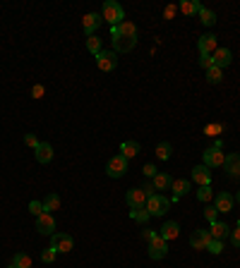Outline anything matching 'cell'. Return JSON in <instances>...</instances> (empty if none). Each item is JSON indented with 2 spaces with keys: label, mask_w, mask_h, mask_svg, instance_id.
I'll return each instance as SVG.
<instances>
[{
  "label": "cell",
  "mask_w": 240,
  "mask_h": 268,
  "mask_svg": "<svg viewBox=\"0 0 240 268\" xmlns=\"http://www.w3.org/2000/svg\"><path fill=\"white\" fill-rule=\"evenodd\" d=\"M101 17H103V22H108L111 27H118L120 22H125V10L115 0H106L103 10H101Z\"/></svg>",
  "instance_id": "obj_1"
},
{
  "label": "cell",
  "mask_w": 240,
  "mask_h": 268,
  "mask_svg": "<svg viewBox=\"0 0 240 268\" xmlns=\"http://www.w3.org/2000/svg\"><path fill=\"white\" fill-rule=\"evenodd\" d=\"M168 208H171V201H168L164 194H151V197L147 199V211L149 215H166Z\"/></svg>",
  "instance_id": "obj_2"
},
{
  "label": "cell",
  "mask_w": 240,
  "mask_h": 268,
  "mask_svg": "<svg viewBox=\"0 0 240 268\" xmlns=\"http://www.w3.org/2000/svg\"><path fill=\"white\" fill-rule=\"evenodd\" d=\"M125 173H128V158H125V156L118 153V156H113L111 161L106 163V175H108V178L120 179Z\"/></svg>",
  "instance_id": "obj_3"
},
{
  "label": "cell",
  "mask_w": 240,
  "mask_h": 268,
  "mask_svg": "<svg viewBox=\"0 0 240 268\" xmlns=\"http://www.w3.org/2000/svg\"><path fill=\"white\" fill-rule=\"evenodd\" d=\"M166 254H168V242L159 233H156L151 239H149V259L159 261V259H164Z\"/></svg>",
  "instance_id": "obj_4"
},
{
  "label": "cell",
  "mask_w": 240,
  "mask_h": 268,
  "mask_svg": "<svg viewBox=\"0 0 240 268\" xmlns=\"http://www.w3.org/2000/svg\"><path fill=\"white\" fill-rule=\"evenodd\" d=\"M202 165H206L209 170L211 168H223V161H226V153H223L221 149H216V146H209L206 151L202 153Z\"/></svg>",
  "instance_id": "obj_5"
},
{
  "label": "cell",
  "mask_w": 240,
  "mask_h": 268,
  "mask_svg": "<svg viewBox=\"0 0 240 268\" xmlns=\"http://www.w3.org/2000/svg\"><path fill=\"white\" fill-rule=\"evenodd\" d=\"M96 67L101 72H113L118 67V53L115 51H101L96 55Z\"/></svg>",
  "instance_id": "obj_6"
},
{
  "label": "cell",
  "mask_w": 240,
  "mask_h": 268,
  "mask_svg": "<svg viewBox=\"0 0 240 268\" xmlns=\"http://www.w3.org/2000/svg\"><path fill=\"white\" fill-rule=\"evenodd\" d=\"M51 247H53L56 251L68 254V251H72L74 239L70 237V235H65V233H56V235H51Z\"/></svg>",
  "instance_id": "obj_7"
},
{
  "label": "cell",
  "mask_w": 240,
  "mask_h": 268,
  "mask_svg": "<svg viewBox=\"0 0 240 268\" xmlns=\"http://www.w3.org/2000/svg\"><path fill=\"white\" fill-rule=\"evenodd\" d=\"M111 41H113V51H115V53H130V51L135 48V43H137V41H132V38L120 36L115 29H111Z\"/></svg>",
  "instance_id": "obj_8"
},
{
  "label": "cell",
  "mask_w": 240,
  "mask_h": 268,
  "mask_svg": "<svg viewBox=\"0 0 240 268\" xmlns=\"http://www.w3.org/2000/svg\"><path fill=\"white\" fill-rule=\"evenodd\" d=\"M147 192L139 187V189H130L128 194H125V201H128L130 208H142V206H147Z\"/></svg>",
  "instance_id": "obj_9"
},
{
  "label": "cell",
  "mask_w": 240,
  "mask_h": 268,
  "mask_svg": "<svg viewBox=\"0 0 240 268\" xmlns=\"http://www.w3.org/2000/svg\"><path fill=\"white\" fill-rule=\"evenodd\" d=\"M101 19L103 17H101L99 12H89V15H84V17H82V31H84L87 36H94V31L101 27Z\"/></svg>",
  "instance_id": "obj_10"
},
{
  "label": "cell",
  "mask_w": 240,
  "mask_h": 268,
  "mask_svg": "<svg viewBox=\"0 0 240 268\" xmlns=\"http://www.w3.org/2000/svg\"><path fill=\"white\" fill-rule=\"evenodd\" d=\"M223 170H226V175L231 179L240 178V156L238 153H228L226 156V161H223Z\"/></svg>",
  "instance_id": "obj_11"
},
{
  "label": "cell",
  "mask_w": 240,
  "mask_h": 268,
  "mask_svg": "<svg viewBox=\"0 0 240 268\" xmlns=\"http://www.w3.org/2000/svg\"><path fill=\"white\" fill-rule=\"evenodd\" d=\"M36 230L41 235H56V220L51 213H41L36 218Z\"/></svg>",
  "instance_id": "obj_12"
},
{
  "label": "cell",
  "mask_w": 240,
  "mask_h": 268,
  "mask_svg": "<svg viewBox=\"0 0 240 268\" xmlns=\"http://www.w3.org/2000/svg\"><path fill=\"white\" fill-rule=\"evenodd\" d=\"M209 242H211V235L209 230H195V233L190 235V244H192V249H206L209 247Z\"/></svg>",
  "instance_id": "obj_13"
},
{
  "label": "cell",
  "mask_w": 240,
  "mask_h": 268,
  "mask_svg": "<svg viewBox=\"0 0 240 268\" xmlns=\"http://www.w3.org/2000/svg\"><path fill=\"white\" fill-rule=\"evenodd\" d=\"M211 60H214V67L223 70V67H228V65L233 62V53H231L228 48H216L214 55H211Z\"/></svg>",
  "instance_id": "obj_14"
},
{
  "label": "cell",
  "mask_w": 240,
  "mask_h": 268,
  "mask_svg": "<svg viewBox=\"0 0 240 268\" xmlns=\"http://www.w3.org/2000/svg\"><path fill=\"white\" fill-rule=\"evenodd\" d=\"M192 182H197L200 187H209L211 184V173L206 165H195L192 168Z\"/></svg>",
  "instance_id": "obj_15"
},
{
  "label": "cell",
  "mask_w": 240,
  "mask_h": 268,
  "mask_svg": "<svg viewBox=\"0 0 240 268\" xmlns=\"http://www.w3.org/2000/svg\"><path fill=\"white\" fill-rule=\"evenodd\" d=\"M178 10L183 12L185 17H195V15L202 12V2L200 0H180L178 2Z\"/></svg>",
  "instance_id": "obj_16"
},
{
  "label": "cell",
  "mask_w": 240,
  "mask_h": 268,
  "mask_svg": "<svg viewBox=\"0 0 240 268\" xmlns=\"http://www.w3.org/2000/svg\"><path fill=\"white\" fill-rule=\"evenodd\" d=\"M197 46H200V55H214V51L219 48L216 46V36L214 34H204L200 41H197Z\"/></svg>",
  "instance_id": "obj_17"
},
{
  "label": "cell",
  "mask_w": 240,
  "mask_h": 268,
  "mask_svg": "<svg viewBox=\"0 0 240 268\" xmlns=\"http://www.w3.org/2000/svg\"><path fill=\"white\" fill-rule=\"evenodd\" d=\"M233 204H236V199L231 197L228 192H219L216 194V211L219 213H231L233 211Z\"/></svg>",
  "instance_id": "obj_18"
},
{
  "label": "cell",
  "mask_w": 240,
  "mask_h": 268,
  "mask_svg": "<svg viewBox=\"0 0 240 268\" xmlns=\"http://www.w3.org/2000/svg\"><path fill=\"white\" fill-rule=\"evenodd\" d=\"M159 235H161L166 242H171V239H178V235H180V225H178L175 220H166V223L161 225Z\"/></svg>",
  "instance_id": "obj_19"
},
{
  "label": "cell",
  "mask_w": 240,
  "mask_h": 268,
  "mask_svg": "<svg viewBox=\"0 0 240 268\" xmlns=\"http://www.w3.org/2000/svg\"><path fill=\"white\" fill-rule=\"evenodd\" d=\"M34 153H36V161L41 163V165H46V163L53 161V146H51L48 142H41V144H38Z\"/></svg>",
  "instance_id": "obj_20"
},
{
  "label": "cell",
  "mask_w": 240,
  "mask_h": 268,
  "mask_svg": "<svg viewBox=\"0 0 240 268\" xmlns=\"http://www.w3.org/2000/svg\"><path fill=\"white\" fill-rule=\"evenodd\" d=\"M111 29H115V31H118L120 36H125V38H132V41H137V38H139V31H137V27H135L132 22H128V19H125V22H120L118 27H111Z\"/></svg>",
  "instance_id": "obj_21"
},
{
  "label": "cell",
  "mask_w": 240,
  "mask_h": 268,
  "mask_svg": "<svg viewBox=\"0 0 240 268\" xmlns=\"http://www.w3.org/2000/svg\"><path fill=\"white\" fill-rule=\"evenodd\" d=\"M209 235H211V239H226L228 235H231V228L226 225V223H221V220H216V223H211L209 225Z\"/></svg>",
  "instance_id": "obj_22"
},
{
  "label": "cell",
  "mask_w": 240,
  "mask_h": 268,
  "mask_svg": "<svg viewBox=\"0 0 240 268\" xmlns=\"http://www.w3.org/2000/svg\"><path fill=\"white\" fill-rule=\"evenodd\" d=\"M171 182H173V179H171L168 173H156L154 179H151V184H154V189H156L159 194H161V192H166L168 187H171Z\"/></svg>",
  "instance_id": "obj_23"
},
{
  "label": "cell",
  "mask_w": 240,
  "mask_h": 268,
  "mask_svg": "<svg viewBox=\"0 0 240 268\" xmlns=\"http://www.w3.org/2000/svg\"><path fill=\"white\" fill-rule=\"evenodd\" d=\"M171 189H173V199L178 201V199H183L190 192V182L187 179H173L171 182Z\"/></svg>",
  "instance_id": "obj_24"
},
{
  "label": "cell",
  "mask_w": 240,
  "mask_h": 268,
  "mask_svg": "<svg viewBox=\"0 0 240 268\" xmlns=\"http://www.w3.org/2000/svg\"><path fill=\"white\" fill-rule=\"evenodd\" d=\"M139 151H142V146L137 142H123L120 146V156H125V158H135V156H139Z\"/></svg>",
  "instance_id": "obj_25"
},
{
  "label": "cell",
  "mask_w": 240,
  "mask_h": 268,
  "mask_svg": "<svg viewBox=\"0 0 240 268\" xmlns=\"http://www.w3.org/2000/svg\"><path fill=\"white\" fill-rule=\"evenodd\" d=\"M41 204H43V211H46V213H51V211H58V208H60V204H63V201H60L58 194H48V197L43 199Z\"/></svg>",
  "instance_id": "obj_26"
},
{
  "label": "cell",
  "mask_w": 240,
  "mask_h": 268,
  "mask_svg": "<svg viewBox=\"0 0 240 268\" xmlns=\"http://www.w3.org/2000/svg\"><path fill=\"white\" fill-rule=\"evenodd\" d=\"M171 153H173V146H171L168 142L156 144V156H159V161H168V158H171Z\"/></svg>",
  "instance_id": "obj_27"
},
{
  "label": "cell",
  "mask_w": 240,
  "mask_h": 268,
  "mask_svg": "<svg viewBox=\"0 0 240 268\" xmlns=\"http://www.w3.org/2000/svg\"><path fill=\"white\" fill-rule=\"evenodd\" d=\"M130 218H132V220H137V223H142V225H144V223H147V220H149V218H151V215H149L147 206H142V208H132V211H130Z\"/></svg>",
  "instance_id": "obj_28"
},
{
  "label": "cell",
  "mask_w": 240,
  "mask_h": 268,
  "mask_svg": "<svg viewBox=\"0 0 240 268\" xmlns=\"http://www.w3.org/2000/svg\"><path fill=\"white\" fill-rule=\"evenodd\" d=\"M200 19H202L204 27H214V24H216V12H214V10H209V7H202Z\"/></svg>",
  "instance_id": "obj_29"
},
{
  "label": "cell",
  "mask_w": 240,
  "mask_h": 268,
  "mask_svg": "<svg viewBox=\"0 0 240 268\" xmlns=\"http://www.w3.org/2000/svg\"><path fill=\"white\" fill-rule=\"evenodd\" d=\"M87 51L89 53H94V55H99L103 48H101V38L94 34V36H87Z\"/></svg>",
  "instance_id": "obj_30"
},
{
  "label": "cell",
  "mask_w": 240,
  "mask_h": 268,
  "mask_svg": "<svg viewBox=\"0 0 240 268\" xmlns=\"http://www.w3.org/2000/svg\"><path fill=\"white\" fill-rule=\"evenodd\" d=\"M221 79H223V70H219V67L206 70V82H209V84H219Z\"/></svg>",
  "instance_id": "obj_31"
},
{
  "label": "cell",
  "mask_w": 240,
  "mask_h": 268,
  "mask_svg": "<svg viewBox=\"0 0 240 268\" xmlns=\"http://www.w3.org/2000/svg\"><path fill=\"white\" fill-rule=\"evenodd\" d=\"M17 268H32V256L29 254H15V261H12Z\"/></svg>",
  "instance_id": "obj_32"
},
{
  "label": "cell",
  "mask_w": 240,
  "mask_h": 268,
  "mask_svg": "<svg viewBox=\"0 0 240 268\" xmlns=\"http://www.w3.org/2000/svg\"><path fill=\"white\" fill-rule=\"evenodd\" d=\"M56 254L58 251L53 249V247H48V249L41 251V261H43V264H53V261H56Z\"/></svg>",
  "instance_id": "obj_33"
},
{
  "label": "cell",
  "mask_w": 240,
  "mask_h": 268,
  "mask_svg": "<svg viewBox=\"0 0 240 268\" xmlns=\"http://www.w3.org/2000/svg\"><path fill=\"white\" fill-rule=\"evenodd\" d=\"M211 197H214V194H211V187H200V189H197V199L204 201V204L211 201Z\"/></svg>",
  "instance_id": "obj_34"
},
{
  "label": "cell",
  "mask_w": 240,
  "mask_h": 268,
  "mask_svg": "<svg viewBox=\"0 0 240 268\" xmlns=\"http://www.w3.org/2000/svg\"><path fill=\"white\" fill-rule=\"evenodd\" d=\"M216 213H219V211H216V206H206V208H204V218L209 220V225H211V223H216Z\"/></svg>",
  "instance_id": "obj_35"
},
{
  "label": "cell",
  "mask_w": 240,
  "mask_h": 268,
  "mask_svg": "<svg viewBox=\"0 0 240 268\" xmlns=\"http://www.w3.org/2000/svg\"><path fill=\"white\" fill-rule=\"evenodd\" d=\"M29 213L32 215H41V213H46V211H43V204H41V201H32V204H29Z\"/></svg>",
  "instance_id": "obj_36"
},
{
  "label": "cell",
  "mask_w": 240,
  "mask_h": 268,
  "mask_svg": "<svg viewBox=\"0 0 240 268\" xmlns=\"http://www.w3.org/2000/svg\"><path fill=\"white\" fill-rule=\"evenodd\" d=\"M206 249L211 251V254H221V251H223V242H221V239H211Z\"/></svg>",
  "instance_id": "obj_37"
},
{
  "label": "cell",
  "mask_w": 240,
  "mask_h": 268,
  "mask_svg": "<svg viewBox=\"0 0 240 268\" xmlns=\"http://www.w3.org/2000/svg\"><path fill=\"white\" fill-rule=\"evenodd\" d=\"M24 144H27L29 149H34V151H36V146H38L41 142H38L36 134H24Z\"/></svg>",
  "instance_id": "obj_38"
},
{
  "label": "cell",
  "mask_w": 240,
  "mask_h": 268,
  "mask_svg": "<svg viewBox=\"0 0 240 268\" xmlns=\"http://www.w3.org/2000/svg\"><path fill=\"white\" fill-rule=\"evenodd\" d=\"M200 67H202V70H211V67H214L211 55H200Z\"/></svg>",
  "instance_id": "obj_39"
},
{
  "label": "cell",
  "mask_w": 240,
  "mask_h": 268,
  "mask_svg": "<svg viewBox=\"0 0 240 268\" xmlns=\"http://www.w3.org/2000/svg\"><path fill=\"white\" fill-rule=\"evenodd\" d=\"M221 129H223V125H209V127H204V134L206 137H216Z\"/></svg>",
  "instance_id": "obj_40"
},
{
  "label": "cell",
  "mask_w": 240,
  "mask_h": 268,
  "mask_svg": "<svg viewBox=\"0 0 240 268\" xmlns=\"http://www.w3.org/2000/svg\"><path fill=\"white\" fill-rule=\"evenodd\" d=\"M43 93H46V89H43V84H34L32 87V98H43Z\"/></svg>",
  "instance_id": "obj_41"
},
{
  "label": "cell",
  "mask_w": 240,
  "mask_h": 268,
  "mask_svg": "<svg viewBox=\"0 0 240 268\" xmlns=\"http://www.w3.org/2000/svg\"><path fill=\"white\" fill-rule=\"evenodd\" d=\"M231 242H233V247H238L240 249V223L236 225V230L231 233Z\"/></svg>",
  "instance_id": "obj_42"
},
{
  "label": "cell",
  "mask_w": 240,
  "mask_h": 268,
  "mask_svg": "<svg viewBox=\"0 0 240 268\" xmlns=\"http://www.w3.org/2000/svg\"><path fill=\"white\" fill-rule=\"evenodd\" d=\"M142 173H144V175H147V178H151V179H154V175H156V165H154V163H147V165H144V170H142Z\"/></svg>",
  "instance_id": "obj_43"
},
{
  "label": "cell",
  "mask_w": 240,
  "mask_h": 268,
  "mask_svg": "<svg viewBox=\"0 0 240 268\" xmlns=\"http://www.w3.org/2000/svg\"><path fill=\"white\" fill-rule=\"evenodd\" d=\"M175 12H178V5H168L166 10H164V17H166V19H173V17H175Z\"/></svg>",
  "instance_id": "obj_44"
},
{
  "label": "cell",
  "mask_w": 240,
  "mask_h": 268,
  "mask_svg": "<svg viewBox=\"0 0 240 268\" xmlns=\"http://www.w3.org/2000/svg\"><path fill=\"white\" fill-rule=\"evenodd\" d=\"M154 235H156V233H154V230H144V233H142V237H144V239H147V242H149V239H151Z\"/></svg>",
  "instance_id": "obj_45"
},
{
  "label": "cell",
  "mask_w": 240,
  "mask_h": 268,
  "mask_svg": "<svg viewBox=\"0 0 240 268\" xmlns=\"http://www.w3.org/2000/svg\"><path fill=\"white\" fill-rule=\"evenodd\" d=\"M236 201H238V204H240V192H238V194H236Z\"/></svg>",
  "instance_id": "obj_46"
},
{
  "label": "cell",
  "mask_w": 240,
  "mask_h": 268,
  "mask_svg": "<svg viewBox=\"0 0 240 268\" xmlns=\"http://www.w3.org/2000/svg\"><path fill=\"white\" fill-rule=\"evenodd\" d=\"M7 268H17V266H15V264H12V266H7Z\"/></svg>",
  "instance_id": "obj_47"
}]
</instances>
